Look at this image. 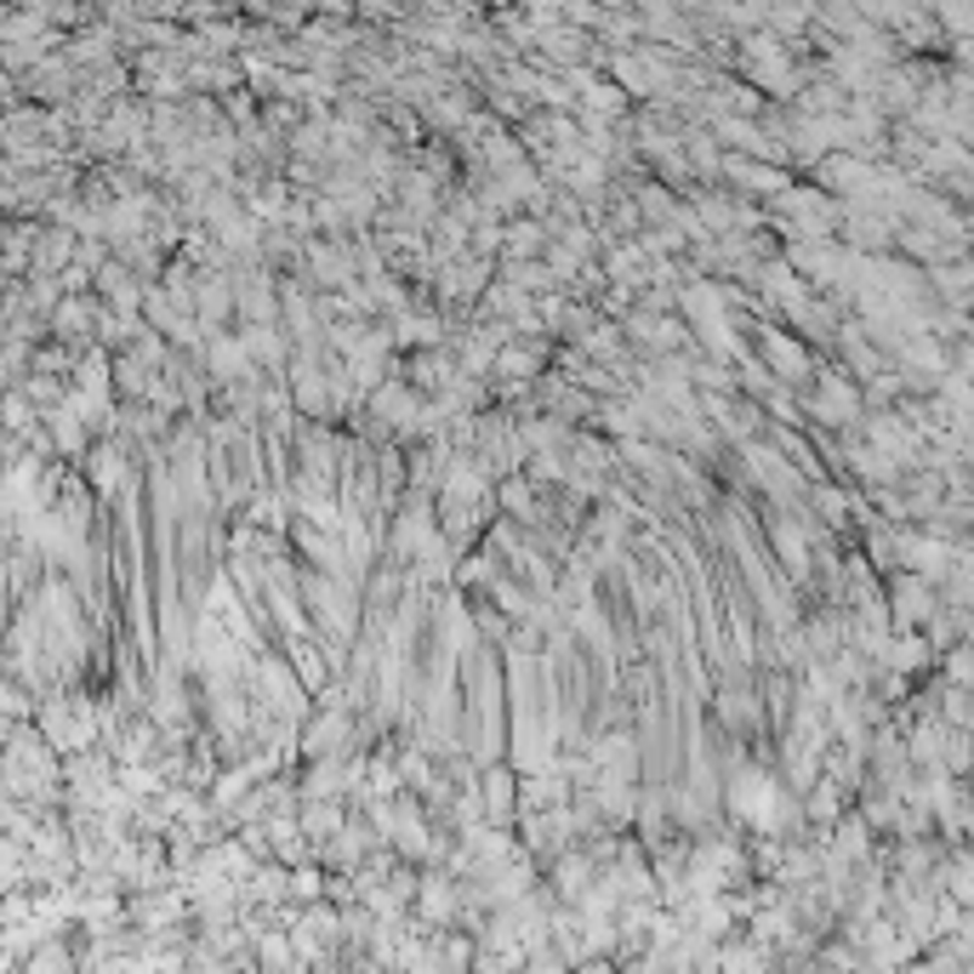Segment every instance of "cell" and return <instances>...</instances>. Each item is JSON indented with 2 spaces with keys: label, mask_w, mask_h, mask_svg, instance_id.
<instances>
[{
  "label": "cell",
  "mask_w": 974,
  "mask_h": 974,
  "mask_svg": "<svg viewBox=\"0 0 974 974\" xmlns=\"http://www.w3.org/2000/svg\"><path fill=\"white\" fill-rule=\"evenodd\" d=\"M376 411H382V416H394V422H405V416L416 411V400L405 394V387H382V394H376Z\"/></svg>",
  "instance_id": "obj_1"
},
{
  "label": "cell",
  "mask_w": 974,
  "mask_h": 974,
  "mask_svg": "<svg viewBox=\"0 0 974 974\" xmlns=\"http://www.w3.org/2000/svg\"><path fill=\"white\" fill-rule=\"evenodd\" d=\"M211 360H217V376H239V371H246V348H239V343H217Z\"/></svg>",
  "instance_id": "obj_2"
},
{
  "label": "cell",
  "mask_w": 974,
  "mask_h": 974,
  "mask_svg": "<svg viewBox=\"0 0 974 974\" xmlns=\"http://www.w3.org/2000/svg\"><path fill=\"white\" fill-rule=\"evenodd\" d=\"M336 736H343V718H319V724L308 729V752H325V747H336Z\"/></svg>",
  "instance_id": "obj_3"
}]
</instances>
